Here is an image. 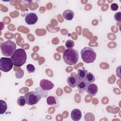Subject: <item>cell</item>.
I'll list each match as a JSON object with an SVG mask.
<instances>
[{
    "mask_svg": "<svg viewBox=\"0 0 121 121\" xmlns=\"http://www.w3.org/2000/svg\"><path fill=\"white\" fill-rule=\"evenodd\" d=\"M26 104L28 105H33L36 104L41 99V96L36 91H30L24 95Z\"/></svg>",
    "mask_w": 121,
    "mask_h": 121,
    "instance_id": "cell-5",
    "label": "cell"
},
{
    "mask_svg": "<svg viewBox=\"0 0 121 121\" xmlns=\"http://www.w3.org/2000/svg\"><path fill=\"white\" fill-rule=\"evenodd\" d=\"M47 103L48 104L57 107L59 106V101L58 97L54 96H49L47 98Z\"/></svg>",
    "mask_w": 121,
    "mask_h": 121,
    "instance_id": "cell-12",
    "label": "cell"
},
{
    "mask_svg": "<svg viewBox=\"0 0 121 121\" xmlns=\"http://www.w3.org/2000/svg\"><path fill=\"white\" fill-rule=\"evenodd\" d=\"M26 69L28 73H33L35 71V67L31 64H28L26 66Z\"/></svg>",
    "mask_w": 121,
    "mask_h": 121,
    "instance_id": "cell-21",
    "label": "cell"
},
{
    "mask_svg": "<svg viewBox=\"0 0 121 121\" xmlns=\"http://www.w3.org/2000/svg\"><path fill=\"white\" fill-rule=\"evenodd\" d=\"M88 71L84 69H78V75L81 80H85V77Z\"/></svg>",
    "mask_w": 121,
    "mask_h": 121,
    "instance_id": "cell-18",
    "label": "cell"
},
{
    "mask_svg": "<svg viewBox=\"0 0 121 121\" xmlns=\"http://www.w3.org/2000/svg\"><path fill=\"white\" fill-rule=\"evenodd\" d=\"M7 109V104L6 103L2 100H0V114H4Z\"/></svg>",
    "mask_w": 121,
    "mask_h": 121,
    "instance_id": "cell-17",
    "label": "cell"
},
{
    "mask_svg": "<svg viewBox=\"0 0 121 121\" xmlns=\"http://www.w3.org/2000/svg\"><path fill=\"white\" fill-rule=\"evenodd\" d=\"M26 53L22 48L17 49L10 57L13 65L17 67H20L24 65L26 62Z\"/></svg>",
    "mask_w": 121,
    "mask_h": 121,
    "instance_id": "cell-1",
    "label": "cell"
},
{
    "mask_svg": "<svg viewBox=\"0 0 121 121\" xmlns=\"http://www.w3.org/2000/svg\"><path fill=\"white\" fill-rule=\"evenodd\" d=\"M13 64L9 58L1 57L0 60V69L4 72H8L13 68Z\"/></svg>",
    "mask_w": 121,
    "mask_h": 121,
    "instance_id": "cell-6",
    "label": "cell"
},
{
    "mask_svg": "<svg viewBox=\"0 0 121 121\" xmlns=\"http://www.w3.org/2000/svg\"><path fill=\"white\" fill-rule=\"evenodd\" d=\"M80 81V78L76 73H72L67 78L68 84L70 87L73 88L76 87Z\"/></svg>",
    "mask_w": 121,
    "mask_h": 121,
    "instance_id": "cell-7",
    "label": "cell"
},
{
    "mask_svg": "<svg viewBox=\"0 0 121 121\" xmlns=\"http://www.w3.org/2000/svg\"><path fill=\"white\" fill-rule=\"evenodd\" d=\"M86 91L91 95L95 96L96 95L98 92L97 86L95 83H88L86 87Z\"/></svg>",
    "mask_w": 121,
    "mask_h": 121,
    "instance_id": "cell-9",
    "label": "cell"
},
{
    "mask_svg": "<svg viewBox=\"0 0 121 121\" xmlns=\"http://www.w3.org/2000/svg\"><path fill=\"white\" fill-rule=\"evenodd\" d=\"M95 77L91 72H87L85 77V80L88 83H91L95 81Z\"/></svg>",
    "mask_w": 121,
    "mask_h": 121,
    "instance_id": "cell-15",
    "label": "cell"
},
{
    "mask_svg": "<svg viewBox=\"0 0 121 121\" xmlns=\"http://www.w3.org/2000/svg\"><path fill=\"white\" fill-rule=\"evenodd\" d=\"M82 117L81 111L77 108L73 109L71 112V118L72 120L75 121H79Z\"/></svg>",
    "mask_w": 121,
    "mask_h": 121,
    "instance_id": "cell-11",
    "label": "cell"
},
{
    "mask_svg": "<svg viewBox=\"0 0 121 121\" xmlns=\"http://www.w3.org/2000/svg\"><path fill=\"white\" fill-rule=\"evenodd\" d=\"M35 91L38 93V94L42 97H46L48 95V91L47 90H44L42 89L41 87H38L35 88Z\"/></svg>",
    "mask_w": 121,
    "mask_h": 121,
    "instance_id": "cell-16",
    "label": "cell"
},
{
    "mask_svg": "<svg viewBox=\"0 0 121 121\" xmlns=\"http://www.w3.org/2000/svg\"><path fill=\"white\" fill-rule=\"evenodd\" d=\"M114 18L115 20L117 22L121 21V12L120 11L117 12L114 15Z\"/></svg>",
    "mask_w": 121,
    "mask_h": 121,
    "instance_id": "cell-22",
    "label": "cell"
},
{
    "mask_svg": "<svg viewBox=\"0 0 121 121\" xmlns=\"http://www.w3.org/2000/svg\"><path fill=\"white\" fill-rule=\"evenodd\" d=\"M17 104L20 106H24L26 104V101L25 96H21L19 97L17 100Z\"/></svg>",
    "mask_w": 121,
    "mask_h": 121,
    "instance_id": "cell-19",
    "label": "cell"
},
{
    "mask_svg": "<svg viewBox=\"0 0 121 121\" xmlns=\"http://www.w3.org/2000/svg\"><path fill=\"white\" fill-rule=\"evenodd\" d=\"M63 17L67 20H71L74 17V12L70 9H67L65 10L63 12L62 14Z\"/></svg>",
    "mask_w": 121,
    "mask_h": 121,
    "instance_id": "cell-14",
    "label": "cell"
},
{
    "mask_svg": "<svg viewBox=\"0 0 121 121\" xmlns=\"http://www.w3.org/2000/svg\"><path fill=\"white\" fill-rule=\"evenodd\" d=\"M80 54L83 61L87 63L93 62L96 57V54L94 49L88 47L83 48L80 52Z\"/></svg>",
    "mask_w": 121,
    "mask_h": 121,
    "instance_id": "cell-3",
    "label": "cell"
},
{
    "mask_svg": "<svg viewBox=\"0 0 121 121\" xmlns=\"http://www.w3.org/2000/svg\"><path fill=\"white\" fill-rule=\"evenodd\" d=\"M25 20L27 25H34L37 22L38 17L35 13H30L26 16L25 17Z\"/></svg>",
    "mask_w": 121,
    "mask_h": 121,
    "instance_id": "cell-8",
    "label": "cell"
},
{
    "mask_svg": "<svg viewBox=\"0 0 121 121\" xmlns=\"http://www.w3.org/2000/svg\"><path fill=\"white\" fill-rule=\"evenodd\" d=\"M63 59L64 62L68 65L76 64L78 60V51L74 49H66L63 53Z\"/></svg>",
    "mask_w": 121,
    "mask_h": 121,
    "instance_id": "cell-2",
    "label": "cell"
},
{
    "mask_svg": "<svg viewBox=\"0 0 121 121\" xmlns=\"http://www.w3.org/2000/svg\"><path fill=\"white\" fill-rule=\"evenodd\" d=\"M16 44L14 42L8 40L3 43L0 45V50L4 56L10 57L16 50Z\"/></svg>",
    "mask_w": 121,
    "mask_h": 121,
    "instance_id": "cell-4",
    "label": "cell"
},
{
    "mask_svg": "<svg viewBox=\"0 0 121 121\" xmlns=\"http://www.w3.org/2000/svg\"><path fill=\"white\" fill-rule=\"evenodd\" d=\"M74 45L75 44L74 41L71 40H68L65 42V46L68 49L73 48V47L74 46Z\"/></svg>",
    "mask_w": 121,
    "mask_h": 121,
    "instance_id": "cell-20",
    "label": "cell"
},
{
    "mask_svg": "<svg viewBox=\"0 0 121 121\" xmlns=\"http://www.w3.org/2000/svg\"><path fill=\"white\" fill-rule=\"evenodd\" d=\"M110 7H111V9L112 10V11H116L118 9L119 6H118L117 4L114 3H112L111 4Z\"/></svg>",
    "mask_w": 121,
    "mask_h": 121,
    "instance_id": "cell-23",
    "label": "cell"
},
{
    "mask_svg": "<svg viewBox=\"0 0 121 121\" xmlns=\"http://www.w3.org/2000/svg\"><path fill=\"white\" fill-rule=\"evenodd\" d=\"M54 84L50 80L43 79L40 82V87L45 90H49L52 89L54 87Z\"/></svg>",
    "mask_w": 121,
    "mask_h": 121,
    "instance_id": "cell-10",
    "label": "cell"
},
{
    "mask_svg": "<svg viewBox=\"0 0 121 121\" xmlns=\"http://www.w3.org/2000/svg\"><path fill=\"white\" fill-rule=\"evenodd\" d=\"M88 84V83L85 80H81L77 86L78 89L79 93L82 94L86 91V86Z\"/></svg>",
    "mask_w": 121,
    "mask_h": 121,
    "instance_id": "cell-13",
    "label": "cell"
}]
</instances>
